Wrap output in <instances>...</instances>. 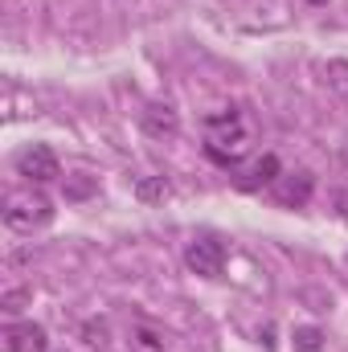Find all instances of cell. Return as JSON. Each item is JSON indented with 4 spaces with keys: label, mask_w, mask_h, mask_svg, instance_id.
I'll return each instance as SVG.
<instances>
[{
    "label": "cell",
    "mask_w": 348,
    "mask_h": 352,
    "mask_svg": "<svg viewBox=\"0 0 348 352\" xmlns=\"http://www.w3.org/2000/svg\"><path fill=\"white\" fill-rule=\"evenodd\" d=\"M184 263L201 278H221V270H226V246L213 242V238H197V242L184 246Z\"/></svg>",
    "instance_id": "4"
},
{
    "label": "cell",
    "mask_w": 348,
    "mask_h": 352,
    "mask_svg": "<svg viewBox=\"0 0 348 352\" xmlns=\"http://www.w3.org/2000/svg\"><path fill=\"white\" fill-rule=\"evenodd\" d=\"M173 188H168V180L164 176H140L135 180V201H144V205H156V201H164Z\"/></svg>",
    "instance_id": "9"
},
{
    "label": "cell",
    "mask_w": 348,
    "mask_h": 352,
    "mask_svg": "<svg viewBox=\"0 0 348 352\" xmlns=\"http://www.w3.org/2000/svg\"><path fill=\"white\" fill-rule=\"evenodd\" d=\"M307 4H328V0H307Z\"/></svg>",
    "instance_id": "16"
},
{
    "label": "cell",
    "mask_w": 348,
    "mask_h": 352,
    "mask_svg": "<svg viewBox=\"0 0 348 352\" xmlns=\"http://www.w3.org/2000/svg\"><path fill=\"white\" fill-rule=\"evenodd\" d=\"M0 344H4V352H50V336L41 324L25 320V324H8L0 332Z\"/></svg>",
    "instance_id": "6"
},
{
    "label": "cell",
    "mask_w": 348,
    "mask_h": 352,
    "mask_svg": "<svg viewBox=\"0 0 348 352\" xmlns=\"http://www.w3.org/2000/svg\"><path fill=\"white\" fill-rule=\"evenodd\" d=\"M279 176H283V164H279V156H270V152H266V156H259V160L246 168V176H242L238 184H242L246 192H254V188H262V184H274Z\"/></svg>",
    "instance_id": "8"
},
{
    "label": "cell",
    "mask_w": 348,
    "mask_h": 352,
    "mask_svg": "<svg viewBox=\"0 0 348 352\" xmlns=\"http://www.w3.org/2000/svg\"><path fill=\"white\" fill-rule=\"evenodd\" d=\"M336 209H340V217H348V188L336 192Z\"/></svg>",
    "instance_id": "15"
},
{
    "label": "cell",
    "mask_w": 348,
    "mask_h": 352,
    "mask_svg": "<svg viewBox=\"0 0 348 352\" xmlns=\"http://www.w3.org/2000/svg\"><path fill=\"white\" fill-rule=\"evenodd\" d=\"M135 336H140V344H144L148 352H160V349H164V336H160V332H152V328H144V324L135 328Z\"/></svg>",
    "instance_id": "14"
},
{
    "label": "cell",
    "mask_w": 348,
    "mask_h": 352,
    "mask_svg": "<svg viewBox=\"0 0 348 352\" xmlns=\"http://www.w3.org/2000/svg\"><path fill=\"white\" fill-rule=\"evenodd\" d=\"M291 340H295V352H320V349H324V332H320V328H312V324H307V328H295V336H291Z\"/></svg>",
    "instance_id": "12"
},
{
    "label": "cell",
    "mask_w": 348,
    "mask_h": 352,
    "mask_svg": "<svg viewBox=\"0 0 348 352\" xmlns=\"http://www.w3.org/2000/svg\"><path fill=\"white\" fill-rule=\"evenodd\" d=\"M17 176H25L33 188H41V184H54V180L62 176V164H58L54 148H45V144H29V148L17 156Z\"/></svg>",
    "instance_id": "3"
},
{
    "label": "cell",
    "mask_w": 348,
    "mask_h": 352,
    "mask_svg": "<svg viewBox=\"0 0 348 352\" xmlns=\"http://www.w3.org/2000/svg\"><path fill=\"white\" fill-rule=\"evenodd\" d=\"M50 221H54V205H50V197L37 192V188L12 192V197L4 201V226L17 230V234H33V230L50 226Z\"/></svg>",
    "instance_id": "2"
},
{
    "label": "cell",
    "mask_w": 348,
    "mask_h": 352,
    "mask_svg": "<svg viewBox=\"0 0 348 352\" xmlns=\"http://www.w3.org/2000/svg\"><path fill=\"white\" fill-rule=\"evenodd\" d=\"M140 127H144L148 140H176L180 135V115L168 102H148L140 111Z\"/></svg>",
    "instance_id": "5"
},
{
    "label": "cell",
    "mask_w": 348,
    "mask_h": 352,
    "mask_svg": "<svg viewBox=\"0 0 348 352\" xmlns=\"http://www.w3.org/2000/svg\"><path fill=\"white\" fill-rule=\"evenodd\" d=\"M83 340H87L90 349H107V344H111L107 320H87V324H83Z\"/></svg>",
    "instance_id": "11"
},
{
    "label": "cell",
    "mask_w": 348,
    "mask_h": 352,
    "mask_svg": "<svg viewBox=\"0 0 348 352\" xmlns=\"http://www.w3.org/2000/svg\"><path fill=\"white\" fill-rule=\"evenodd\" d=\"M312 192H316V176L303 173V168L274 180V201H279L283 209H303V205L312 201Z\"/></svg>",
    "instance_id": "7"
},
{
    "label": "cell",
    "mask_w": 348,
    "mask_h": 352,
    "mask_svg": "<svg viewBox=\"0 0 348 352\" xmlns=\"http://www.w3.org/2000/svg\"><path fill=\"white\" fill-rule=\"evenodd\" d=\"M345 164H348V152H345Z\"/></svg>",
    "instance_id": "17"
},
{
    "label": "cell",
    "mask_w": 348,
    "mask_h": 352,
    "mask_svg": "<svg viewBox=\"0 0 348 352\" xmlns=\"http://www.w3.org/2000/svg\"><path fill=\"white\" fill-rule=\"evenodd\" d=\"M29 303H33V291H29V287H8V291H0V311H4V316H21Z\"/></svg>",
    "instance_id": "10"
},
{
    "label": "cell",
    "mask_w": 348,
    "mask_h": 352,
    "mask_svg": "<svg viewBox=\"0 0 348 352\" xmlns=\"http://www.w3.org/2000/svg\"><path fill=\"white\" fill-rule=\"evenodd\" d=\"M98 184H94V176H66V201H87L90 192H94Z\"/></svg>",
    "instance_id": "13"
},
{
    "label": "cell",
    "mask_w": 348,
    "mask_h": 352,
    "mask_svg": "<svg viewBox=\"0 0 348 352\" xmlns=\"http://www.w3.org/2000/svg\"><path fill=\"white\" fill-rule=\"evenodd\" d=\"M246 140H250L246 135V123L234 111H217V115L205 119V152H209V160H217V164L242 160Z\"/></svg>",
    "instance_id": "1"
}]
</instances>
